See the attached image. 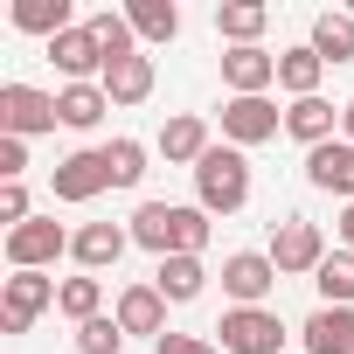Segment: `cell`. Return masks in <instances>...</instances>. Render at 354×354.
Instances as JSON below:
<instances>
[{
    "label": "cell",
    "mask_w": 354,
    "mask_h": 354,
    "mask_svg": "<svg viewBox=\"0 0 354 354\" xmlns=\"http://www.w3.org/2000/svg\"><path fill=\"white\" fill-rule=\"evenodd\" d=\"M77 354H125V326H118L111 313L84 319V326H77Z\"/></svg>",
    "instance_id": "f546056e"
},
{
    "label": "cell",
    "mask_w": 354,
    "mask_h": 354,
    "mask_svg": "<svg viewBox=\"0 0 354 354\" xmlns=\"http://www.w3.org/2000/svg\"><path fill=\"white\" fill-rule=\"evenodd\" d=\"M97 84H104V97H111V104H146V97H153V84H160V70H153V56L139 49V56H125V63H104V77H97Z\"/></svg>",
    "instance_id": "d6986e66"
},
{
    "label": "cell",
    "mask_w": 354,
    "mask_h": 354,
    "mask_svg": "<svg viewBox=\"0 0 354 354\" xmlns=\"http://www.w3.org/2000/svg\"><path fill=\"white\" fill-rule=\"evenodd\" d=\"M153 354H223V347H216L209 333H160Z\"/></svg>",
    "instance_id": "1f68e13d"
},
{
    "label": "cell",
    "mask_w": 354,
    "mask_h": 354,
    "mask_svg": "<svg viewBox=\"0 0 354 354\" xmlns=\"http://www.w3.org/2000/svg\"><path fill=\"white\" fill-rule=\"evenodd\" d=\"M299 340H306V354H354V306H313Z\"/></svg>",
    "instance_id": "ac0fdd59"
},
{
    "label": "cell",
    "mask_w": 354,
    "mask_h": 354,
    "mask_svg": "<svg viewBox=\"0 0 354 354\" xmlns=\"http://www.w3.org/2000/svg\"><path fill=\"white\" fill-rule=\"evenodd\" d=\"M313 56L319 63H354V15L347 8H326V15H313Z\"/></svg>",
    "instance_id": "44dd1931"
},
{
    "label": "cell",
    "mask_w": 354,
    "mask_h": 354,
    "mask_svg": "<svg viewBox=\"0 0 354 354\" xmlns=\"http://www.w3.org/2000/svg\"><path fill=\"white\" fill-rule=\"evenodd\" d=\"M319 77H326V63L313 56V42L278 49V91H285V97H319Z\"/></svg>",
    "instance_id": "cb8c5ba5"
},
{
    "label": "cell",
    "mask_w": 354,
    "mask_h": 354,
    "mask_svg": "<svg viewBox=\"0 0 354 354\" xmlns=\"http://www.w3.org/2000/svg\"><path fill=\"white\" fill-rule=\"evenodd\" d=\"M56 313H63L70 326H84V319H97V313H104V278H91V271H77V278H63V292H56Z\"/></svg>",
    "instance_id": "4316f807"
},
{
    "label": "cell",
    "mask_w": 354,
    "mask_h": 354,
    "mask_svg": "<svg viewBox=\"0 0 354 354\" xmlns=\"http://www.w3.org/2000/svg\"><path fill=\"white\" fill-rule=\"evenodd\" d=\"M84 28L97 35V49H104V63H125V56H139V35H132V21H125V8H97V15H84Z\"/></svg>",
    "instance_id": "484cf974"
},
{
    "label": "cell",
    "mask_w": 354,
    "mask_h": 354,
    "mask_svg": "<svg viewBox=\"0 0 354 354\" xmlns=\"http://www.w3.org/2000/svg\"><path fill=\"white\" fill-rule=\"evenodd\" d=\"M0 223H8V230L35 223V202H28V188H21V181H0Z\"/></svg>",
    "instance_id": "4dcf8cb0"
},
{
    "label": "cell",
    "mask_w": 354,
    "mask_h": 354,
    "mask_svg": "<svg viewBox=\"0 0 354 354\" xmlns=\"http://www.w3.org/2000/svg\"><path fill=\"white\" fill-rule=\"evenodd\" d=\"M285 132L313 153V146L340 139V104H326V97H292V104H285Z\"/></svg>",
    "instance_id": "e0dca14e"
},
{
    "label": "cell",
    "mask_w": 354,
    "mask_h": 354,
    "mask_svg": "<svg viewBox=\"0 0 354 354\" xmlns=\"http://www.w3.org/2000/svg\"><path fill=\"white\" fill-rule=\"evenodd\" d=\"M104 160H111V188H139L146 181V139H111Z\"/></svg>",
    "instance_id": "f1b7e54d"
},
{
    "label": "cell",
    "mask_w": 354,
    "mask_h": 354,
    "mask_svg": "<svg viewBox=\"0 0 354 354\" xmlns=\"http://www.w3.org/2000/svg\"><path fill=\"white\" fill-rule=\"evenodd\" d=\"M313 285H319V306H354V250H326Z\"/></svg>",
    "instance_id": "83f0119b"
},
{
    "label": "cell",
    "mask_w": 354,
    "mask_h": 354,
    "mask_svg": "<svg viewBox=\"0 0 354 354\" xmlns=\"http://www.w3.org/2000/svg\"><path fill=\"white\" fill-rule=\"evenodd\" d=\"M104 111H111L104 84H63V91H56V118H63L70 132H91V125H97Z\"/></svg>",
    "instance_id": "d4e9b609"
},
{
    "label": "cell",
    "mask_w": 354,
    "mask_h": 354,
    "mask_svg": "<svg viewBox=\"0 0 354 354\" xmlns=\"http://www.w3.org/2000/svg\"><path fill=\"white\" fill-rule=\"evenodd\" d=\"M125 21H132L139 49H146V42H174V35H181V8H174V0H125Z\"/></svg>",
    "instance_id": "603a6c76"
},
{
    "label": "cell",
    "mask_w": 354,
    "mask_h": 354,
    "mask_svg": "<svg viewBox=\"0 0 354 354\" xmlns=\"http://www.w3.org/2000/svg\"><path fill=\"white\" fill-rule=\"evenodd\" d=\"M56 91H35V84H0V132L8 139H35V132H56Z\"/></svg>",
    "instance_id": "52a82bcc"
},
{
    "label": "cell",
    "mask_w": 354,
    "mask_h": 354,
    "mask_svg": "<svg viewBox=\"0 0 354 354\" xmlns=\"http://www.w3.org/2000/svg\"><path fill=\"white\" fill-rule=\"evenodd\" d=\"M132 243L153 257H202L209 250V209L195 202H139L132 209Z\"/></svg>",
    "instance_id": "6da1fadb"
},
{
    "label": "cell",
    "mask_w": 354,
    "mask_h": 354,
    "mask_svg": "<svg viewBox=\"0 0 354 354\" xmlns=\"http://www.w3.org/2000/svg\"><path fill=\"white\" fill-rule=\"evenodd\" d=\"M340 139H347V146H354V97H347V104H340Z\"/></svg>",
    "instance_id": "e575fe53"
},
{
    "label": "cell",
    "mask_w": 354,
    "mask_h": 354,
    "mask_svg": "<svg viewBox=\"0 0 354 354\" xmlns=\"http://www.w3.org/2000/svg\"><path fill=\"white\" fill-rule=\"evenodd\" d=\"M271 264H278V278H313V271L326 264V236H319V223H306V216L271 223Z\"/></svg>",
    "instance_id": "5b68a950"
},
{
    "label": "cell",
    "mask_w": 354,
    "mask_h": 354,
    "mask_svg": "<svg viewBox=\"0 0 354 354\" xmlns=\"http://www.w3.org/2000/svg\"><path fill=\"white\" fill-rule=\"evenodd\" d=\"M56 292H63V278H49V271H8L0 278V333H28L56 306Z\"/></svg>",
    "instance_id": "277c9868"
},
{
    "label": "cell",
    "mask_w": 354,
    "mask_h": 354,
    "mask_svg": "<svg viewBox=\"0 0 354 354\" xmlns=\"http://www.w3.org/2000/svg\"><path fill=\"white\" fill-rule=\"evenodd\" d=\"M21 174H28V139L0 132V181H21Z\"/></svg>",
    "instance_id": "d6a6232c"
},
{
    "label": "cell",
    "mask_w": 354,
    "mask_h": 354,
    "mask_svg": "<svg viewBox=\"0 0 354 354\" xmlns=\"http://www.w3.org/2000/svg\"><path fill=\"white\" fill-rule=\"evenodd\" d=\"M306 181H313L319 195H340V202H354V146H347V139H326V146H313V153H306Z\"/></svg>",
    "instance_id": "9a60e30c"
},
{
    "label": "cell",
    "mask_w": 354,
    "mask_h": 354,
    "mask_svg": "<svg viewBox=\"0 0 354 354\" xmlns=\"http://www.w3.org/2000/svg\"><path fill=\"white\" fill-rule=\"evenodd\" d=\"M243 202H250V160H243V146H209L202 167H195V209L236 216Z\"/></svg>",
    "instance_id": "7a4b0ae2"
},
{
    "label": "cell",
    "mask_w": 354,
    "mask_h": 354,
    "mask_svg": "<svg viewBox=\"0 0 354 354\" xmlns=\"http://www.w3.org/2000/svg\"><path fill=\"white\" fill-rule=\"evenodd\" d=\"M125 250H132V223H84V230L70 236V257H77V271H91V278H104Z\"/></svg>",
    "instance_id": "8fae6325"
},
{
    "label": "cell",
    "mask_w": 354,
    "mask_h": 354,
    "mask_svg": "<svg viewBox=\"0 0 354 354\" xmlns=\"http://www.w3.org/2000/svg\"><path fill=\"white\" fill-rule=\"evenodd\" d=\"M111 319H118L125 333H146V340L174 333V326H167V299H160V285H153V278H146V285H125V292H118V306H111Z\"/></svg>",
    "instance_id": "4fadbf2b"
},
{
    "label": "cell",
    "mask_w": 354,
    "mask_h": 354,
    "mask_svg": "<svg viewBox=\"0 0 354 354\" xmlns=\"http://www.w3.org/2000/svg\"><path fill=\"white\" fill-rule=\"evenodd\" d=\"M223 84H230V97H271L278 56L271 49H223Z\"/></svg>",
    "instance_id": "7c38bea8"
},
{
    "label": "cell",
    "mask_w": 354,
    "mask_h": 354,
    "mask_svg": "<svg viewBox=\"0 0 354 354\" xmlns=\"http://www.w3.org/2000/svg\"><path fill=\"white\" fill-rule=\"evenodd\" d=\"M264 28H271L264 0H216V35L230 49H264Z\"/></svg>",
    "instance_id": "2e32d148"
},
{
    "label": "cell",
    "mask_w": 354,
    "mask_h": 354,
    "mask_svg": "<svg viewBox=\"0 0 354 354\" xmlns=\"http://www.w3.org/2000/svg\"><path fill=\"white\" fill-rule=\"evenodd\" d=\"M153 146H160V160H167V167H188V174H195V167H202V153H209L216 139H209V118L181 111V118H167V125H160V139H153Z\"/></svg>",
    "instance_id": "5bb4252c"
},
{
    "label": "cell",
    "mask_w": 354,
    "mask_h": 354,
    "mask_svg": "<svg viewBox=\"0 0 354 354\" xmlns=\"http://www.w3.org/2000/svg\"><path fill=\"white\" fill-rule=\"evenodd\" d=\"M70 236H77V230H63L56 216H35V223L8 230V271H49V264L70 250Z\"/></svg>",
    "instance_id": "ba28073f"
},
{
    "label": "cell",
    "mask_w": 354,
    "mask_h": 354,
    "mask_svg": "<svg viewBox=\"0 0 354 354\" xmlns=\"http://www.w3.org/2000/svg\"><path fill=\"white\" fill-rule=\"evenodd\" d=\"M223 292H230V306H264V299L278 292L271 250H230V257H223Z\"/></svg>",
    "instance_id": "30bf717a"
},
{
    "label": "cell",
    "mask_w": 354,
    "mask_h": 354,
    "mask_svg": "<svg viewBox=\"0 0 354 354\" xmlns=\"http://www.w3.org/2000/svg\"><path fill=\"white\" fill-rule=\"evenodd\" d=\"M285 132V111L271 104V97H230L223 104V146H264V139H278Z\"/></svg>",
    "instance_id": "9c48e42d"
},
{
    "label": "cell",
    "mask_w": 354,
    "mask_h": 354,
    "mask_svg": "<svg viewBox=\"0 0 354 354\" xmlns=\"http://www.w3.org/2000/svg\"><path fill=\"white\" fill-rule=\"evenodd\" d=\"M340 250H354V202L340 209Z\"/></svg>",
    "instance_id": "836d02e7"
},
{
    "label": "cell",
    "mask_w": 354,
    "mask_h": 354,
    "mask_svg": "<svg viewBox=\"0 0 354 354\" xmlns=\"http://www.w3.org/2000/svg\"><path fill=\"white\" fill-rule=\"evenodd\" d=\"M153 285H160V299H167V306H188V299H202V292H209V264H202V257H160Z\"/></svg>",
    "instance_id": "ffe728a7"
},
{
    "label": "cell",
    "mask_w": 354,
    "mask_h": 354,
    "mask_svg": "<svg viewBox=\"0 0 354 354\" xmlns=\"http://www.w3.org/2000/svg\"><path fill=\"white\" fill-rule=\"evenodd\" d=\"M15 28H21V35L56 42V35H70V28H77V8H70V0H15Z\"/></svg>",
    "instance_id": "7402d4cb"
},
{
    "label": "cell",
    "mask_w": 354,
    "mask_h": 354,
    "mask_svg": "<svg viewBox=\"0 0 354 354\" xmlns=\"http://www.w3.org/2000/svg\"><path fill=\"white\" fill-rule=\"evenodd\" d=\"M104 188H111V160H104V146H77L70 160L49 167V195H56V202H97Z\"/></svg>",
    "instance_id": "8992f818"
},
{
    "label": "cell",
    "mask_w": 354,
    "mask_h": 354,
    "mask_svg": "<svg viewBox=\"0 0 354 354\" xmlns=\"http://www.w3.org/2000/svg\"><path fill=\"white\" fill-rule=\"evenodd\" d=\"M216 347L223 354H285V319L271 306H230L216 319Z\"/></svg>",
    "instance_id": "3957f363"
}]
</instances>
